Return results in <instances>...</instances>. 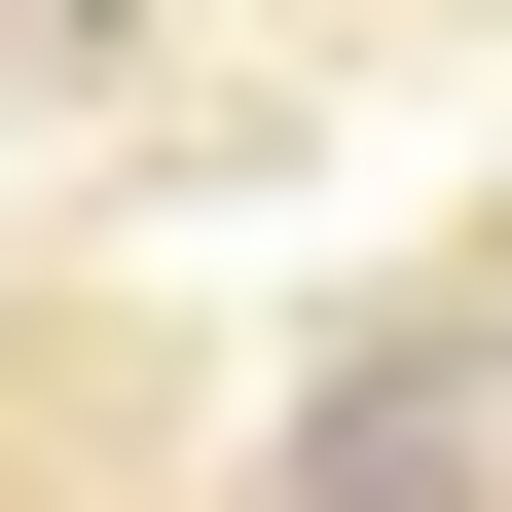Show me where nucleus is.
Instances as JSON below:
<instances>
[{
    "mask_svg": "<svg viewBox=\"0 0 512 512\" xmlns=\"http://www.w3.org/2000/svg\"><path fill=\"white\" fill-rule=\"evenodd\" d=\"M293 476H330V512H439V476H476V366H439V330H403V366H366V403H330V439H293Z\"/></svg>",
    "mask_w": 512,
    "mask_h": 512,
    "instance_id": "1",
    "label": "nucleus"
}]
</instances>
